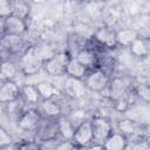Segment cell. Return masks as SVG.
I'll return each instance as SVG.
<instances>
[{"instance_id":"obj_26","label":"cell","mask_w":150,"mask_h":150,"mask_svg":"<svg viewBox=\"0 0 150 150\" xmlns=\"http://www.w3.org/2000/svg\"><path fill=\"white\" fill-rule=\"evenodd\" d=\"M5 34V16L0 15V38Z\"/></svg>"},{"instance_id":"obj_10","label":"cell","mask_w":150,"mask_h":150,"mask_svg":"<svg viewBox=\"0 0 150 150\" xmlns=\"http://www.w3.org/2000/svg\"><path fill=\"white\" fill-rule=\"evenodd\" d=\"M66 80L63 82V91L62 94L66 95L70 100H79L84 96L87 88L83 83V80L64 76Z\"/></svg>"},{"instance_id":"obj_21","label":"cell","mask_w":150,"mask_h":150,"mask_svg":"<svg viewBox=\"0 0 150 150\" xmlns=\"http://www.w3.org/2000/svg\"><path fill=\"white\" fill-rule=\"evenodd\" d=\"M35 87L41 98H53V97H56L61 93V90L54 83L47 82V81H41L36 83Z\"/></svg>"},{"instance_id":"obj_1","label":"cell","mask_w":150,"mask_h":150,"mask_svg":"<svg viewBox=\"0 0 150 150\" xmlns=\"http://www.w3.org/2000/svg\"><path fill=\"white\" fill-rule=\"evenodd\" d=\"M111 75L103 70L100 67L89 69L83 77V83L87 88V90H90L93 93H103L108 89L109 82H110Z\"/></svg>"},{"instance_id":"obj_14","label":"cell","mask_w":150,"mask_h":150,"mask_svg":"<svg viewBox=\"0 0 150 150\" xmlns=\"http://www.w3.org/2000/svg\"><path fill=\"white\" fill-rule=\"evenodd\" d=\"M93 36L95 38V40H97L105 48L112 49L117 46L116 40H115V30L110 26H103V27L98 28L94 33Z\"/></svg>"},{"instance_id":"obj_2","label":"cell","mask_w":150,"mask_h":150,"mask_svg":"<svg viewBox=\"0 0 150 150\" xmlns=\"http://www.w3.org/2000/svg\"><path fill=\"white\" fill-rule=\"evenodd\" d=\"M70 57V54L67 50L53 53L47 57L42 63V69L53 77H64L66 76V66Z\"/></svg>"},{"instance_id":"obj_18","label":"cell","mask_w":150,"mask_h":150,"mask_svg":"<svg viewBox=\"0 0 150 150\" xmlns=\"http://www.w3.org/2000/svg\"><path fill=\"white\" fill-rule=\"evenodd\" d=\"M75 124L70 121L67 115H61L57 117V136L63 139H71Z\"/></svg>"},{"instance_id":"obj_5","label":"cell","mask_w":150,"mask_h":150,"mask_svg":"<svg viewBox=\"0 0 150 150\" xmlns=\"http://www.w3.org/2000/svg\"><path fill=\"white\" fill-rule=\"evenodd\" d=\"M73 143L75 144L76 149L80 148H88L90 143L94 142V135H93V129H91V123L90 118L83 120L80 122L74 130L73 137H71Z\"/></svg>"},{"instance_id":"obj_20","label":"cell","mask_w":150,"mask_h":150,"mask_svg":"<svg viewBox=\"0 0 150 150\" xmlns=\"http://www.w3.org/2000/svg\"><path fill=\"white\" fill-rule=\"evenodd\" d=\"M128 48L132 56L139 59L146 57L149 55V39L138 36Z\"/></svg>"},{"instance_id":"obj_24","label":"cell","mask_w":150,"mask_h":150,"mask_svg":"<svg viewBox=\"0 0 150 150\" xmlns=\"http://www.w3.org/2000/svg\"><path fill=\"white\" fill-rule=\"evenodd\" d=\"M6 148H16L15 141L6 129L0 127V149H6Z\"/></svg>"},{"instance_id":"obj_6","label":"cell","mask_w":150,"mask_h":150,"mask_svg":"<svg viewBox=\"0 0 150 150\" xmlns=\"http://www.w3.org/2000/svg\"><path fill=\"white\" fill-rule=\"evenodd\" d=\"M90 123H91V129L94 135V142L103 145V142L105 141V138L114 130L111 122L107 117L96 115L90 117Z\"/></svg>"},{"instance_id":"obj_16","label":"cell","mask_w":150,"mask_h":150,"mask_svg":"<svg viewBox=\"0 0 150 150\" xmlns=\"http://www.w3.org/2000/svg\"><path fill=\"white\" fill-rule=\"evenodd\" d=\"M137 38H138V32L135 28H131V27L121 28V29L115 30L116 45L121 46V47L128 48Z\"/></svg>"},{"instance_id":"obj_17","label":"cell","mask_w":150,"mask_h":150,"mask_svg":"<svg viewBox=\"0 0 150 150\" xmlns=\"http://www.w3.org/2000/svg\"><path fill=\"white\" fill-rule=\"evenodd\" d=\"M20 97L27 107H36L41 100L35 84H22L20 87Z\"/></svg>"},{"instance_id":"obj_22","label":"cell","mask_w":150,"mask_h":150,"mask_svg":"<svg viewBox=\"0 0 150 150\" xmlns=\"http://www.w3.org/2000/svg\"><path fill=\"white\" fill-rule=\"evenodd\" d=\"M11 14L27 19L29 14V6L25 0H8Z\"/></svg>"},{"instance_id":"obj_3","label":"cell","mask_w":150,"mask_h":150,"mask_svg":"<svg viewBox=\"0 0 150 150\" xmlns=\"http://www.w3.org/2000/svg\"><path fill=\"white\" fill-rule=\"evenodd\" d=\"M42 63H43V60L36 53L34 45H30L27 48V50L18 60V64L20 67L21 73L27 76L35 75L38 71H40L42 69Z\"/></svg>"},{"instance_id":"obj_25","label":"cell","mask_w":150,"mask_h":150,"mask_svg":"<svg viewBox=\"0 0 150 150\" xmlns=\"http://www.w3.org/2000/svg\"><path fill=\"white\" fill-rule=\"evenodd\" d=\"M134 93H135V95L138 96L144 103H148V102H149V94H150V91H149L148 84H145V83H138V84L135 87Z\"/></svg>"},{"instance_id":"obj_23","label":"cell","mask_w":150,"mask_h":150,"mask_svg":"<svg viewBox=\"0 0 150 150\" xmlns=\"http://www.w3.org/2000/svg\"><path fill=\"white\" fill-rule=\"evenodd\" d=\"M117 130L121 131L123 135H125L127 137L134 134L138 132V125L136 124V122L131 118H124L121 120L117 123Z\"/></svg>"},{"instance_id":"obj_28","label":"cell","mask_w":150,"mask_h":150,"mask_svg":"<svg viewBox=\"0 0 150 150\" xmlns=\"http://www.w3.org/2000/svg\"><path fill=\"white\" fill-rule=\"evenodd\" d=\"M0 82H1V80H0Z\"/></svg>"},{"instance_id":"obj_4","label":"cell","mask_w":150,"mask_h":150,"mask_svg":"<svg viewBox=\"0 0 150 150\" xmlns=\"http://www.w3.org/2000/svg\"><path fill=\"white\" fill-rule=\"evenodd\" d=\"M57 136V118L41 117L39 123L33 130V138L36 142L55 138Z\"/></svg>"},{"instance_id":"obj_8","label":"cell","mask_w":150,"mask_h":150,"mask_svg":"<svg viewBox=\"0 0 150 150\" xmlns=\"http://www.w3.org/2000/svg\"><path fill=\"white\" fill-rule=\"evenodd\" d=\"M28 33L27 19L20 18L14 14H8L5 16V34L25 36Z\"/></svg>"},{"instance_id":"obj_27","label":"cell","mask_w":150,"mask_h":150,"mask_svg":"<svg viewBox=\"0 0 150 150\" xmlns=\"http://www.w3.org/2000/svg\"><path fill=\"white\" fill-rule=\"evenodd\" d=\"M34 2H38V4H42V2H45L46 0H33Z\"/></svg>"},{"instance_id":"obj_9","label":"cell","mask_w":150,"mask_h":150,"mask_svg":"<svg viewBox=\"0 0 150 150\" xmlns=\"http://www.w3.org/2000/svg\"><path fill=\"white\" fill-rule=\"evenodd\" d=\"M20 87L14 80H6L0 82V104L6 105L20 97Z\"/></svg>"},{"instance_id":"obj_13","label":"cell","mask_w":150,"mask_h":150,"mask_svg":"<svg viewBox=\"0 0 150 150\" xmlns=\"http://www.w3.org/2000/svg\"><path fill=\"white\" fill-rule=\"evenodd\" d=\"M19 73H21V70L18 64V61L9 60V59L0 60V80L1 81H6V80L16 81Z\"/></svg>"},{"instance_id":"obj_11","label":"cell","mask_w":150,"mask_h":150,"mask_svg":"<svg viewBox=\"0 0 150 150\" xmlns=\"http://www.w3.org/2000/svg\"><path fill=\"white\" fill-rule=\"evenodd\" d=\"M59 96V95H57ZM41 98L39 103L36 104V108L42 117H50V118H57L62 115L61 104L59 102V98Z\"/></svg>"},{"instance_id":"obj_7","label":"cell","mask_w":150,"mask_h":150,"mask_svg":"<svg viewBox=\"0 0 150 150\" xmlns=\"http://www.w3.org/2000/svg\"><path fill=\"white\" fill-rule=\"evenodd\" d=\"M41 114L36 107H26V109L16 118L18 128L21 131H32L41 120Z\"/></svg>"},{"instance_id":"obj_19","label":"cell","mask_w":150,"mask_h":150,"mask_svg":"<svg viewBox=\"0 0 150 150\" xmlns=\"http://www.w3.org/2000/svg\"><path fill=\"white\" fill-rule=\"evenodd\" d=\"M87 71H88V69L82 63H80L74 56L69 57V60L67 62V66H66V76L83 80Z\"/></svg>"},{"instance_id":"obj_12","label":"cell","mask_w":150,"mask_h":150,"mask_svg":"<svg viewBox=\"0 0 150 150\" xmlns=\"http://www.w3.org/2000/svg\"><path fill=\"white\" fill-rule=\"evenodd\" d=\"M74 57L80 63H82L88 70L98 66V54L86 45L74 54Z\"/></svg>"},{"instance_id":"obj_15","label":"cell","mask_w":150,"mask_h":150,"mask_svg":"<svg viewBox=\"0 0 150 150\" xmlns=\"http://www.w3.org/2000/svg\"><path fill=\"white\" fill-rule=\"evenodd\" d=\"M127 148V136L118 130H112L111 134L103 142V149L107 150H123Z\"/></svg>"}]
</instances>
